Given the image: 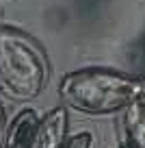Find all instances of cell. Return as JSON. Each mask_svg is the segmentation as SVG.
Here are the masks:
<instances>
[{"label": "cell", "mask_w": 145, "mask_h": 148, "mask_svg": "<svg viewBox=\"0 0 145 148\" xmlns=\"http://www.w3.org/2000/svg\"><path fill=\"white\" fill-rule=\"evenodd\" d=\"M50 65L43 48L24 31L0 24V96L11 102H30L48 85Z\"/></svg>", "instance_id": "cell-1"}, {"label": "cell", "mask_w": 145, "mask_h": 148, "mask_svg": "<svg viewBox=\"0 0 145 148\" xmlns=\"http://www.w3.org/2000/svg\"><path fill=\"white\" fill-rule=\"evenodd\" d=\"M143 81L108 68H82L61 79L59 96L63 107L85 116H110L119 113L139 94Z\"/></svg>", "instance_id": "cell-2"}, {"label": "cell", "mask_w": 145, "mask_h": 148, "mask_svg": "<svg viewBox=\"0 0 145 148\" xmlns=\"http://www.w3.org/2000/svg\"><path fill=\"white\" fill-rule=\"evenodd\" d=\"M119 113V148H145V81Z\"/></svg>", "instance_id": "cell-3"}, {"label": "cell", "mask_w": 145, "mask_h": 148, "mask_svg": "<svg viewBox=\"0 0 145 148\" xmlns=\"http://www.w3.org/2000/svg\"><path fill=\"white\" fill-rule=\"evenodd\" d=\"M67 126V107H52L37 120L30 137V148H63L69 137Z\"/></svg>", "instance_id": "cell-4"}, {"label": "cell", "mask_w": 145, "mask_h": 148, "mask_svg": "<svg viewBox=\"0 0 145 148\" xmlns=\"http://www.w3.org/2000/svg\"><path fill=\"white\" fill-rule=\"evenodd\" d=\"M37 120H39V113L30 107H24L22 111H18L15 118L5 126L0 148H30V137Z\"/></svg>", "instance_id": "cell-5"}, {"label": "cell", "mask_w": 145, "mask_h": 148, "mask_svg": "<svg viewBox=\"0 0 145 148\" xmlns=\"http://www.w3.org/2000/svg\"><path fill=\"white\" fill-rule=\"evenodd\" d=\"M63 148H93V135L89 131H80L67 137Z\"/></svg>", "instance_id": "cell-6"}, {"label": "cell", "mask_w": 145, "mask_h": 148, "mask_svg": "<svg viewBox=\"0 0 145 148\" xmlns=\"http://www.w3.org/2000/svg\"><path fill=\"white\" fill-rule=\"evenodd\" d=\"M2 135H5V113H2V105H0V142H2Z\"/></svg>", "instance_id": "cell-7"}]
</instances>
